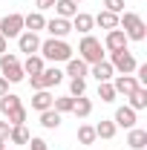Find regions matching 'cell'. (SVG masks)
Masks as SVG:
<instances>
[{"label": "cell", "mask_w": 147, "mask_h": 150, "mask_svg": "<svg viewBox=\"0 0 147 150\" xmlns=\"http://www.w3.org/2000/svg\"><path fill=\"white\" fill-rule=\"evenodd\" d=\"M127 98H130V104H127V107H133L136 112H139V110H144V107H147V87H136V90H133Z\"/></svg>", "instance_id": "obj_22"}, {"label": "cell", "mask_w": 147, "mask_h": 150, "mask_svg": "<svg viewBox=\"0 0 147 150\" xmlns=\"http://www.w3.org/2000/svg\"><path fill=\"white\" fill-rule=\"evenodd\" d=\"M98 98H101L104 104H112V101H115V90H112V81H101V84H98Z\"/></svg>", "instance_id": "obj_31"}, {"label": "cell", "mask_w": 147, "mask_h": 150, "mask_svg": "<svg viewBox=\"0 0 147 150\" xmlns=\"http://www.w3.org/2000/svg\"><path fill=\"white\" fill-rule=\"evenodd\" d=\"M26 144H29V150H49L46 139H40V136H32V139H29Z\"/></svg>", "instance_id": "obj_34"}, {"label": "cell", "mask_w": 147, "mask_h": 150, "mask_svg": "<svg viewBox=\"0 0 147 150\" xmlns=\"http://www.w3.org/2000/svg\"><path fill=\"white\" fill-rule=\"evenodd\" d=\"M0 150H6V142H0Z\"/></svg>", "instance_id": "obj_39"}, {"label": "cell", "mask_w": 147, "mask_h": 150, "mask_svg": "<svg viewBox=\"0 0 147 150\" xmlns=\"http://www.w3.org/2000/svg\"><path fill=\"white\" fill-rule=\"evenodd\" d=\"M64 75H69V78H87V75H90V64H84L81 58H69Z\"/></svg>", "instance_id": "obj_16"}, {"label": "cell", "mask_w": 147, "mask_h": 150, "mask_svg": "<svg viewBox=\"0 0 147 150\" xmlns=\"http://www.w3.org/2000/svg\"><path fill=\"white\" fill-rule=\"evenodd\" d=\"M20 104H23V101H20V95H15V93L0 95V112H3V118H6V115H9L12 110H18Z\"/></svg>", "instance_id": "obj_23"}, {"label": "cell", "mask_w": 147, "mask_h": 150, "mask_svg": "<svg viewBox=\"0 0 147 150\" xmlns=\"http://www.w3.org/2000/svg\"><path fill=\"white\" fill-rule=\"evenodd\" d=\"M72 3H84V0H72Z\"/></svg>", "instance_id": "obj_40"}, {"label": "cell", "mask_w": 147, "mask_h": 150, "mask_svg": "<svg viewBox=\"0 0 147 150\" xmlns=\"http://www.w3.org/2000/svg\"><path fill=\"white\" fill-rule=\"evenodd\" d=\"M92 127H95V136H98V139H107V142H110L112 136H115V130H118V127L112 124V118H101V121L92 124Z\"/></svg>", "instance_id": "obj_24"}, {"label": "cell", "mask_w": 147, "mask_h": 150, "mask_svg": "<svg viewBox=\"0 0 147 150\" xmlns=\"http://www.w3.org/2000/svg\"><path fill=\"white\" fill-rule=\"evenodd\" d=\"M9 130H12V124L9 121H0V142H6V144H9Z\"/></svg>", "instance_id": "obj_35"}, {"label": "cell", "mask_w": 147, "mask_h": 150, "mask_svg": "<svg viewBox=\"0 0 147 150\" xmlns=\"http://www.w3.org/2000/svg\"><path fill=\"white\" fill-rule=\"evenodd\" d=\"M90 75L101 84V81H112V78H115V69L110 67V61H98V64L90 67Z\"/></svg>", "instance_id": "obj_13"}, {"label": "cell", "mask_w": 147, "mask_h": 150, "mask_svg": "<svg viewBox=\"0 0 147 150\" xmlns=\"http://www.w3.org/2000/svg\"><path fill=\"white\" fill-rule=\"evenodd\" d=\"M52 101H55V98L49 95V90H37V93L32 95V110H35V112H43V110L52 107Z\"/></svg>", "instance_id": "obj_19"}, {"label": "cell", "mask_w": 147, "mask_h": 150, "mask_svg": "<svg viewBox=\"0 0 147 150\" xmlns=\"http://www.w3.org/2000/svg\"><path fill=\"white\" fill-rule=\"evenodd\" d=\"M95 139L98 136H95V127L92 124H81L78 127V144H87L90 147V144H95Z\"/></svg>", "instance_id": "obj_28"}, {"label": "cell", "mask_w": 147, "mask_h": 150, "mask_svg": "<svg viewBox=\"0 0 147 150\" xmlns=\"http://www.w3.org/2000/svg\"><path fill=\"white\" fill-rule=\"evenodd\" d=\"M104 9L112 12V15H121L124 12V0H104Z\"/></svg>", "instance_id": "obj_33"}, {"label": "cell", "mask_w": 147, "mask_h": 150, "mask_svg": "<svg viewBox=\"0 0 147 150\" xmlns=\"http://www.w3.org/2000/svg\"><path fill=\"white\" fill-rule=\"evenodd\" d=\"M64 81V72L58 69V67H43V72L40 75H32L29 78V84H32V90H49V87H55V84H61Z\"/></svg>", "instance_id": "obj_5"}, {"label": "cell", "mask_w": 147, "mask_h": 150, "mask_svg": "<svg viewBox=\"0 0 147 150\" xmlns=\"http://www.w3.org/2000/svg\"><path fill=\"white\" fill-rule=\"evenodd\" d=\"M20 32H23V15L20 12H12V15H6V18L0 20V35L6 38H18Z\"/></svg>", "instance_id": "obj_7"}, {"label": "cell", "mask_w": 147, "mask_h": 150, "mask_svg": "<svg viewBox=\"0 0 147 150\" xmlns=\"http://www.w3.org/2000/svg\"><path fill=\"white\" fill-rule=\"evenodd\" d=\"M78 58L84 61V64H98V61H104V46H101V40L92 35H84L81 38V43H78Z\"/></svg>", "instance_id": "obj_3"}, {"label": "cell", "mask_w": 147, "mask_h": 150, "mask_svg": "<svg viewBox=\"0 0 147 150\" xmlns=\"http://www.w3.org/2000/svg\"><path fill=\"white\" fill-rule=\"evenodd\" d=\"M118 29L127 35V40H144L147 38V26L144 20H141V15H136V12H121L118 15Z\"/></svg>", "instance_id": "obj_2"}, {"label": "cell", "mask_w": 147, "mask_h": 150, "mask_svg": "<svg viewBox=\"0 0 147 150\" xmlns=\"http://www.w3.org/2000/svg\"><path fill=\"white\" fill-rule=\"evenodd\" d=\"M127 144H130L133 150H144V147H147V130H141V127H130Z\"/></svg>", "instance_id": "obj_18"}, {"label": "cell", "mask_w": 147, "mask_h": 150, "mask_svg": "<svg viewBox=\"0 0 147 150\" xmlns=\"http://www.w3.org/2000/svg\"><path fill=\"white\" fill-rule=\"evenodd\" d=\"M55 18H64V20H72L75 15H78V3H72V0H55Z\"/></svg>", "instance_id": "obj_14"}, {"label": "cell", "mask_w": 147, "mask_h": 150, "mask_svg": "<svg viewBox=\"0 0 147 150\" xmlns=\"http://www.w3.org/2000/svg\"><path fill=\"white\" fill-rule=\"evenodd\" d=\"M32 136H29V130H26V124H18V127H12L9 130V144H26Z\"/></svg>", "instance_id": "obj_27"}, {"label": "cell", "mask_w": 147, "mask_h": 150, "mask_svg": "<svg viewBox=\"0 0 147 150\" xmlns=\"http://www.w3.org/2000/svg\"><path fill=\"white\" fill-rule=\"evenodd\" d=\"M6 93H9V81L0 75V95H6Z\"/></svg>", "instance_id": "obj_37"}, {"label": "cell", "mask_w": 147, "mask_h": 150, "mask_svg": "<svg viewBox=\"0 0 147 150\" xmlns=\"http://www.w3.org/2000/svg\"><path fill=\"white\" fill-rule=\"evenodd\" d=\"M136 87H141V84L136 81V75H115V78H112V90H115V95H124V98H127Z\"/></svg>", "instance_id": "obj_10"}, {"label": "cell", "mask_w": 147, "mask_h": 150, "mask_svg": "<svg viewBox=\"0 0 147 150\" xmlns=\"http://www.w3.org/2000/svg\"><path fill=\"white\" fill-rule=\"evenodd\" d=\"M90 112H92V101L87 98V95H78L75 104H72V115L75 118H87Z\"/></svg>", "instance_id": "obj_25"}, {"label": "cell", "mask_w": 147, "mask_h": 150, "mask_svg": "<svg viewBox=\"0 0 147 150\" xmlns=\"http://www.w3.org/2000/svg\"><path fill=\"white\" fill-rule=\"evenodd\" d=\"M136 121H139V118H136V110L127 107V104H124V107H118L115 115H112V124H115V127H124V130L136 127Z\"/></svg>", "instance_id": "obj_11"}, {"label": "cell", "mask_w": 147, "mask_h": 150, "mask_svg": "<svg viewBox=\"0 0 147 150\" xmlns=\"http://www.w3.org/2000/svg\"><path fill=\"white\" fill-rule=\"evenodd\" d=\"M20 67H23V72L32 78V75H40V72H43L46 64H43V58H40V55H26V61H23Z\"/></svg>", "instance_id": "obj_21"}, {"label": "cell", "mask_w": 147, "mask_h": 150, "mask_svg": "<svg viewBox=\"0 0 147 150\" xmlns=\"http://www.w3.org/2000/svg\"><path fill=\"white\" fill-rule=\"evenodd\" d=\"M52 6H55V0H35V12H46Z\"/></svg>", "instance_id": "obj_36"}, {"label": "cell", "mask_w": 147, "mask_h": 150, "mask_svg": "<svg viewBox=\"0 0 147 150\" xmlns=\"http://www.w3.org/2000/svg\"><path fill=\"white\" fill-rule=\"evenodd\" d=\"M6 150H9V147H6Z\"/></svg>", "instance_id": "obj_41"}, {"label": "cell", "mask_w": 147, "mask_h": 150, "mask_svg": "<svg viewBox=\"0 0 147 150\" xmlns=\"http://www.w3.org/2000/svg\"><path fill=\"white\" fill-rule=\"evenodd\" d=\"M92 20H95V26H101V29H107V32H110V29H118V15H112L107 9H101Z\"/></svg>", "instance_id": "obj_20"}, {"label": "cell", "mask_w": 147, "mask_h": 150, "mask_svg": "<svg viewBox=\"0 0 147 150\" xmlns=\"http://www.w3.org/2000/svg\"><path fill=\"white\" fill-rule=\"evenodd\" d=\"M0 72H3V78H6L9 84H20V81L26 78L23 67H20V58L15 55V52H3V55H0Z\"/></svg>", "instance_id": "obj_4"}, {"label": "cell", "mask_w": 147, "mask_h": 150, "mask_svg": "<svg viewBox=\"0 0 147 150\" xmlns=\"http://www.w3.org/2000/svg\"><path fill=\"white\" fill-rule=\"evenodd\" d=\"M69 23H72V29H75V32H81V35H90V32H92V26H95L92 15H87V12H78V15H75Z\"/></svg>", "instance_id": "obj_17"}, {"label": "cell", "mask_w": 147, "mask_h": 150, "mask_svg": "<svg viewBox=\"0 0 147 150\" xmlns=\"http://www.w3.org/2000/svg\"><path fill=\"white\" fill-rule=\"evenodd\" d=\"M110 67L118 75H133V72H136V67H139V61L133 58V52L118 49V52H110Z\"/></svg>", "instance_id": "obj_6"}, {"label": "cell", "mask_w": 147, "mask_h": 150, "mask_svg": "<svg viewBox=\"0 0 147 150\" xmlns=\"http://www.w3.org/2000/svg\"><path fill=\"white\" fill-rule=\"evenodd\" d=\"M3 52H9V40L0 35V55H3Z\"/></svg>", "instance_id": "obj_38"}, {"label": "cell", "mask_w": 147, "mask_h": 150, "mask_svg": "<svg viewBox=\"0 0 147 150\" xmlns=\"http://www.w3.org/2000/svg\"><path fill=\"white\" fill-rule=\"evenodd\" d=\"M26 118H29V110H26L23 104H20L18 110H12L9 115H6V121H9L12 127H18V124H26Z\"/></svg>", "instance_id": "obj_29"}, {"label": "cell", "mask_w": 147, "mask_h": 150, "mask_svg": "<svg viewBox=\"0 0 147 150\" xmlns=\"http://www.w3.org/2000/svg\"><path fill=\"white\" fill-rule=\"evenodd\" d=\"M23 29H26V32H40V29H46L43 12H29V15H23Z\"/></svg>", "instance_id": "obj_15"}, {"label": "cell", "mask_w": 147, "mask_h": 150, "mask_svg": "<svg viewBox=\"0 0 147 150\" xmlns=\"http://www.w3.org/2000/svg\"><path fill=\"white\" fill-rule=\"evenodd\" d=\"M18 49L20 52H26V55H35L37 49H40V38H37V32H20L18 35Z\"/></svg>", "instance_id": "obj_9"}, {"label": "cell", "mask_w": 147, "mask_h": 150, "mask_svg": "<svg viewBox=\"0 0 147 150\" xmlns=\"http://www.w3.org/2000/svg\"><path fill=\"white\" fill-rule=\"evenodd\" d=\"M84 93H87V78H72L69 81V95L78 98V95H84Z\"/></svg>", "instance_id": "obj_32"}, {"label": "cell", "mask_w": 147, "mask_h": 150, "mask_svg": "<svg viewBox=\"0 0 147 150\" xmlns=\"http://www.w3.org/2000/svg\"><path fill=\"white\" fill-rule=\"evenodd\" d=\"M72 104H75L72 95H61V98H55V101H52V110L64 115V112H72Z\"/></svg>", "instance_id": "obj_30"}, {"label": "cell", "mask_w": 147, "mask_h": 150, "mask_svg": "<svg viewBox=\"0 0 147 150\" xmlns=\"http://www.w3.org/2000/svg\"><path fill=\"white\" fill-rule=\"evenodd\" d=\"M40 127H46V130H58V127H61V112H55L52 107L43 110V112H40Z\"/></svg>", "instance_id": "obj_26"}, {"label": "cell", "mask_w": 147, "mask_h": 150, "mask_svg": "<svg viewBox=\"0 0 147 150\" xmlns=\"http://www.w3.org/2000/svg\"><path fill=\"white\" fill-rule=\"evenodd\" d=\"M46 32H49L52 38H66L69 32H72V23L64 20V18H52V20H46Z\"/></svg>", "instance_id": "obj_12"}, {"label": "cell", "mask_w": 147, "mask_h": 150, "mask_svg": "<svg viewBox=\"0 0 147 150\" xmlns=\"http://www.w3.org/2000/svg\"><path fill=\"white\" fill-rule=\"evenodd\" d=\"M104 52H118V49H127V35L121 32V29H110L107 35H104Z\"/></svg>", "instance_id": "obj_8"}, {"label": "cell", "mask_w": 147, "mask_h": 150, "mask_svg": "<svg viewBox=\"0 0 147 150\" xmlns=\"http://www.w3.org/2000/svg\"><path fill=\"white\" fill-rule=\"evenodd\" d=\"M40 58L43 61H52V64H66L72 58V46L64 40V38H49V40H40Z\"/></svg>", "instance_id": "obj_1"}]
</instances>
